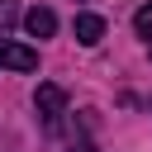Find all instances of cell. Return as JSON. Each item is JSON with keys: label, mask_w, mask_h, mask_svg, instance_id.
Masks as SVG:
<instances>
[{"label": "cell", "mask_w": 152, "mask_h": 152, "mask_svg": "<svg viewBox=\"0 0 152 152\" xmlns=\"http://www.w3.org/2000/svg\"><path fill=\"white\" fill-rule=\"evenodd\" d=\"M24 28H28L33 38H52V33H57V14H52L48 5H33V10L24 14Z\"/></svg>", "instance_id": "obj_3"}, {"label": "cell", "mask_w": 152, "mask_h": 152, "mask_svg": "<svg viewBox=\"0 0 152 152\" xmlns=\"http://www.w3.org/2000/svg\"><path fill=\"white\" fill-rule=\"evenodd\" d=\"M133 28H138V38L152 48V5H142V10L133 14Z\"/></svg>", "instance_id": "obj_5"}, {"label": "cell", "mask_w": 152, "mask_h": 152, "mask_svg": "<svg viewBox=\"0 0 152 152\" xmlns=\"http://www.w3.org/2000/svg\"><path fill=\"white\" fill-rule=\"evenodd\" d=\"M71 28H76V43H86V48H95V43L104 38V19H100V14H76Z\"/></svg>", "instance_id": "obj_4"}, {"label": "cell", "mask_w": 152, "mask_h": 152, "mask_svg": "<svg viewBox=\"0 0 152 152\" xmlns=\"http://www.w3.org/2000/svg\"><path fill=\"white\" fill-rule=\"evenodd\" d=\"M66 152H90V142H86V138H81V142H71V147H66Z\"/></svg>", "instance_id": "obj_7"}, {"label": "cell", "mask_w": 152, "mask_h": 152, "mask_svg": "<svg viewBox=\"0 0 152 152\" xmlns=\"http://www.w3.org/2000/svg\"><path fill=\"white\" fill-rule=\"evenodd\" d=\"M33 109H38V119H43L48 128H57V124H62V114H66V90H62V86H52V81H48V86H38V90H33Z\"/></svg>", "instance_id": "obj_1"}, {"label": "cell", "mask_w": 152, "mask_h": 152, "mask_svg": "<svg viewBox=\"0 0 152 152\" xmlns=\"http://www.w3.org/2000/svg\"><path fill=\"white\" fill-rule=\"evenodd\" d=\"M14 24H19V5L14 0H0V33H10Z\"/></svg>", "instance_id": "obj_6"}, {"label": "cell", "mask_w": 152, "mask_h": 152, "mask_svg": "<svg viewBox=\"0 0 152 152\" xmlns=\"http://www.w3.org/2000/svg\"><path fill=\"white\" fill-rule=\"evenodd\" d=\"M0 66H5V71H33V66H38V52L24 48V43H5V38H0Z\"/></svg>", "instance_id": "obj_2"}]
</instances>
